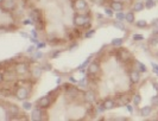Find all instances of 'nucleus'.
<instances>
[{
  "mask_svg": "<svg viewBox=\"0 0 158 121\" xmlns=\"http://www.w3.org/2000/svg\"><path fill=\"white\" fill-rule=\"evenodd\" d=\"M90 1H92L94 5H98V6H105V5L108 2L107 0H90Z\"/></svg>",
  "mask_w": 158,
  "mask_h": 121,
  "instance_id": "obj_29",
  "label": "nucleus"
},
{
  "mask_svg": "<svg viewBox=\"0 0 158 121\" xmlns=\"http://www.w3.org/2000/svg\"><path fill=\"white\" fill-rule=\"evenodd\" d=\"M102 106L106 111H111L114 107H117V102H115L113 99H106L102 102Z\"/></svg>",
  "mask_w": 158,
  "mask_h": 121,
  "instance_id": "obj_15",
  "label": "nucleus"
},
{
  "mask_svg": "<svg viewBox=\"0 0 158 121\" xmlns=\"http://www.w3.org/2000/svg\"><path fill=\"white\" fill-rule=\"evenodd\" d=\"M30 16H31V20L33 22V24L35 25H40V23L43 22V14H42V11L38 10V8L32 10L31 13H30Z\"/></svg>",
  "mask_w": 158,
  "mask_h": 121,
  "instance_id": "obj_4",
  "label": "nucleus"
},
{
  "mask_svg": "<svg viewBox=\"0 0 158 121\" xmlns=\"http://www.w3.org/2000/svg\"><path fill=\"white\" fill-rule=\"evenodd\" d=\"M2 1H4V0H0V5H1V4H2Z\"/></svg>",
  "mask_w": 158,
  "mask_h": 121,
  "instance_id": "obj_52",
  "label": "nucleus"
},
{
  "mask_svg": "<svg viewBox=\"0 0 158 121\" xmlns=\"http://www.w3.org/2000/svg\"><path fill=\"white\" fill-rule=\"evenodd\" d=\"M1 8L5 12H12L16 8V0H4L1 4Z\"/></svg>",
  "mask_w": 158,
  "mask_h": 121,
  "instance_id": "obj_9",
  "label": "nucleus"
},
{
  "mask_svg": "<svg viewBox=\"0 0 158 121\" xmlns=\"http://www.w3.org/2000/svg\"><path fill=\"white\" fill-rule=\"evenodd\" d=\"M23 108L25 111H32V103L25 101V102H23Z\"/></svg>",
  "mask_w": 158,
  "mask_h": 121,
  "instance_id": "obj_33",
  "label": "nucleus"
},
{
  "mask_svg": "<svg viewBox=\"0 0 158 121\" xmlns=\"http://www.w3.org/2000/svg\"><path fill=\"white\" fill-rule=\"evenodd\" d=\"M113 26H114L115 29L120 30V31H126V27H125V25H124V22H118V20H115V22L113 23Z\"/></svg>",
  "mask_w": 158,
  "mask_h": 121,
  "instance_id": "obj_24",
  "label": "nucleus"
},
{
  "mask_svg": "<svg viewBox=\"0 0 158 121\" xmlns=\"http://www.w3.org/2000/svg\"><path fill=\"white\" fill-rule=\"evenodd\" d=\"M140 115H142L143 118H149L152 113V107L151 106H144L142 109H140Z\"/></svg>",
  "mask_w": 158,
  "mask_h": 121,
  "instance_id": "obj_18",
  "label": "nucleus"
},
{
  "mask_svg": "<svg viewBox=\"0 0 158 121\" xmlns=\"http://www.w3.org/2000/svg\"><path fill=\"white\" fill-rule=\"evenodd\" d=\"M115 19L118 22H124L125 20V13L121 11V12H115Z\"/></svg>",
  "mask_w": 158,
  "mask_h": 121,
  "instance_id": "obj_28",
  "label": "nucleus"
},
{
  "mask_svg": "<svg viewBox=\"0 0 158 121\" xmlns=\"http://www.w3.org/2000/svg\"><path fill=\"white\" fill-rule=\"evenodd\" d=\"M151 65H152V70H153V73L158 76V64H156V63H153V62H152Z\"/></svg>",
  "mask_w": 158,
  "mask_h": 121,
  "instance_id": "obj_35",
  "label": "nucleus"
},
{
  "mask_svg": "<svg viewBox=\"0 0 158 121\" xmlns=\"http://www.w3.org/2000/svg\"><path fill=\"white\" fill-rule=\"evenodd\" d=\"M152 27H153V29H152V34L158 36V25H153Z\"/></svg>",
  "mask_w": 158,
  "mask_h": 121,
  "instance_id": "obj_41",
  "label": "nucleus"
},
{
  "mask_svg": "<svg viewBox=\"0 0 158 121\" xmlns=\"http://www.w3.org/2000/svg\"><path fill=\"white\" fill-rule=\"evenodd\" d=\"M144 8H145V6H144V2L142 0H135V4H133V11L135 12H142Z\"/></svg>",
  "mask_w": 158,
  "mask_h": 121,
  "instance_id": "obj_20",
  "label": "nucleus"
},
{
  "mask_svg": "<svg viewBox=\"0 0 158 121\" xmlns=\"http://www.w3.org/2000/svg\"><path fill=\"white\" fill-rule=\"evenodd\" d=\"M27 71H29V65L26 64V63L19 62V63H17V64L15 65V73H16L17 75H19V76L27 74Z\"/></svg>",
  "mask_w": 158,
  "mask_h": 121,
  "instance_id": "obj_7",
  "label": "nucleus"
},
{
  "mask_svg": "<svg viewBox=\"0 0 158 121\" xmlns=\"http://www.w3.org/2000/svg\"><path fill=\"white\" fill-rule=\"evenodd\" d=\"M132 39L135 40V42H142V40H144L145 38H144V36H143V34L135 33V34H133V36H132Z\"/></svg>",
  "mask_w": 158,
  "mask_h": 121,
  "instance_id": "obj_31",
  "label": "nucleus"
},
{
  "mask_svg": "<svg viewBox=\"0 0 158 121\" xmlns=\"http://www.w3.org/2000/svg\"><path fill=\"white\" fill-rule=\"evenodd\" d=\"M65 93H67V95L68 96H73V97H76L79 96V89L75 88V87H73V86H70V87H67V89H65Z\"/></svg>",
  "mask_w": 158,
  "mask_h": 121,
  "instance_id": "obj_17",
  "label": "nucleus"
},
{
  "mask_svg": "<svg viewBox=\"0 0 158 121\" xmlns=\"http://www.w3.org/2000/svg\"><path fill=\"white\" fill-rule=\"evenodd\" d=\"M128 77H130V81H131L132 84H137V83L140 82V73L137 69L131 70L130 74H128Z\"/></svg>",
  "mask_w": 158,
  "mask_h": 121,
  "instance_id": "obj_10",
  "label": "nucleus"
},
{
  "mask_svg": "<svg viewBox=\"0 0 158 121\" xmlns=\"http://www.w3.org/2000/svg\"><path fill=\"white\" fill-rule=\"evenodd\" d=\"M123 44H124V39L123 38H114L111 42V45L113 48H120V46H123Z\"/></svg>",
  "mask_w": 158,
  "mask_h": 121,
  "instance_id": "obj_22",
  "label": "nucleus"
},
{
  "mask_svg": "<svg viewBox=\"0 0 158 121\" xmlns=\"http://www.w3.org/2000/svg\"><path fill=\"white\" fill-rule=\"evenodd\" d=\"M105 111H106V109L103 108V106H102V105L96 106V112H98V113H103Z\"/></svg>",
  "mask_w": 158,
  "mask_h": 121,
  "instance_id": "obj_37",
  "label": "nucleus"
},
{
  "mask_svg": "<svg viewBox=\"0 0 158 121\" xmlns=\"http://www.w3.org/2000/svg\"><path fill=\"white\" fill-rule=\"evenodd\" d=\"M135 24L137 27H139V29H145V27H148L149 24H148V22L146 20H144V19H140V20H137L135 22Z\"/></svg>",
  "mask_w": 158,
  "mask_h": 121,
  "instance_id": "obj_25",
  "label": "nucleus"
},
{
  "mask_svg": "<svg viewBox=\"0 0 158 121\" xmlns=\"http://www.w3.org/2000/svg\"><path fill=\"white\" fill-rule=\"evenodd\" d=\"M151 25L153 26V25H158V18H156V19H153V22L151 23Z\"/></svg>",
  "mask_w": 158,
  "mask_h": 121,
  "instance_id": "obj_49",
  "label": "nucleus"
},
{
  "mask_svg": "<svg viewBox=\"0 0 158 121\" xmlns=\"http://www.w3.org/2000/svg\"><path fill=\"white\" fill-rule=\"evenodd\" d=\"M69 81H70L71 83H77V81L74 79V76H70V77H69Z\"/></svg>",
  "mask_w": 158,
  "mask_h": 121,
  "instance_id": "obj_47",
  "label": "nucleus"
},
{
  "mask_svg": "<svg viewBox=\"0 0 158 121\" xmlns=\"http://www.w3.org/2000/svg\"><path fill=\"white\" fill-rule=\"evenodd\" d=\"M22 36H23V37H27V34H26V33H24V32H22Z\"/></svg>",
  "mask_w": 158,
  "mask_h": 121,
  "instance_id": "obj_51",
  "label": "nucleus"
},
{
  "mask_svg": "<svg viewBox=\"0 0 158 121\" xmlns=\"http://www.w3.org/2000/svg\"><path fill=\"white\" fill-rule=\"evenodd\" d=\"M157 56H158V52H157Z\"/></svg>",
  "mask_w": 158,
  "mask_h": 121,
  "instance_id": "obj_53",
  "label": "nucleus"
},
{
  "mask_svg": "<svg viewBox=\"0 0 158 121\" xmlns=\"http://www.w3.org/2000/svg\"><path fill=\"white\" fill-rule=\"evenodd\" d=\"M50 106H51V97H50V95H45V96L40 97V100L37 101V107H40L42 109L49 108Z\"/></svg>",
  "mask_w": 158,
  "mask_h": 121,
  "instance_id": "obj_8",
  "label": "nucleus"
},
{
  "mask_svg": "<svg viewBox=\"0 0 158 121\" xmlns=\"http://www.w3.org/2000/svg\"><path fill=\"white\" fill-rule=\"evenodd\" d=\"M144 6H145V8H152L156 6V0H146L145 2H144Z\"/></svg>",
  "mask_w": 158,
  "mask_h": 121,
  "instance_id": "obj_26",
  "label": "nucleus"
},
{
  "mask_svg": "<svg viewBox=\"0 0 158 121\" xmlns=\"http://www.w3.org/2000/svg\"><path fill=\"white\" fill-rule=\"evenodd\" d=\"M31 119L33 121H40L42 119H43V111H42V108L36 107L35 109H32Z\"/></svg>",
  "mask_w": 158,
  "mask_h": 121,
  "instance_id": "obj_12",
  "label": "nucleus"
},
{
  "mask_svg": "<svg viewBox=\"0 0 158 121\" xmlns=\"http://www.w3.org/2000/svg\"><path fill=\"white\" fill-rule=\"evenodd\" d=\"M142 102V96L139 94H135L133 96V105L135 106H139V103Z\"/></svg>",
  "mask_w": 158,
  "mask_h": 121,
  "instance_id": "obj_30",
  "label": "nucleus"
},
{
  "mask_svg": "<svg viewBox=\"0 0 158 121\" xmlns=\"http://www.w3.org/2000/svg\"><path fill=\"white\" fill-rule=\"evenodd\" d=\"M15 95L19 100H25V99L29 97V89L26 87H24V86H19L16 89V91H15Z\"/></svg>",
  "mask_w": 158,
  "mask_h": 121,
  "instance_id": "obj_6",
  "label": "nucleus"
},
{
  "mask_svg": "<svg viewBox=\"0 0 158 121\" xmlns=\"http://www.w3.org/2000/svg\"><path fill=\"white\" fill-rule=\"evenodd\" d=\"M126 108H127V111H128V113H130V114L133 113V108H132V106H131V105H128V103H127Z\"/></svg>",
  "mask_w": 158,
  "mask_h": 121,
  "instance_id": "obj_43",
  "label": "nucleus"
},
{
  "mask_svg": "<svg viewBox=\"0 0 158 121\" xmlns=\"http://www.w3.org/2000/svg\"><path fill=\"white\" fill-rule=\"evenodd\" d=\"M90 59H92V56L87 57V59H86V61H85V62H83L82 64L80 65L79 69H85V68H87V65L89 64V63H90Z\"/></svg>",
  "mask_w": 158,
  "mask_h": 121,
  "instance_id": "obj_32",
  "label": "nucleus"
},
{
  "mask_svg": "<svg viewBox=\"0 0 158 121\" xmlns=\"http://www.w3.org/2000/svg\"><path fill=\"white\" fill-rule=\"evenodd\" d=\"M61 52H62L61 50H57V51H54V52L51 54V58H57V57H58L60 55H61Z\"/></svg>",
  "mask_w": 158,
  "mask_h": 121,
  "instance_id": "obj_36",
  "label": "nucleus"
},
{
  "mask_svg": "<svg viewBox=\"0 0 158 121\" xmlns=\"http://www.w3.org/2000/svg\"><path fill=\"white\" fill-rule=\"evenodd\" d=\"M149 44H150L151 46H157L158 45V36L152 34V37L149 39Z\"/></svg>",
  "mask_w": 158,
  "mask_h": 121,
  "instance_id": "obj_27",
  "label": "nucleus"
},
{
  "mask_svg": "<svg viewBox=\"0 0 158 121\" xmlns=\"http://www.w3.org/2000/svg\"><path fill=\"white\" fill-rule=\"evenodd\" d=\"M43 57V54L42 52H35V55L32 56V58H35V59H40Z\"/></svg>",
  "mask_w": 158,
  "mask_h": 121,
  "instance_id": "obj_39",
  "label": "nucleus"
},
{
  "mask_svg": "<svg viewBox=\"0 0 158 121\" xmlns=\"http://www.w3.org/2000/svg\"><path fill=\"white\" fill-rule=\"evenodd\" d=\"M73 22L76 27H87V26H90V16L88 14V12L77 13L74 16Z\"/></svg>",
  "mask_w": 158,
  "mask_h": 121,
  "instance_id": "obj_1",
  "label": "nucleus"
},
{
  "mask_svg": "<svg viewBox=\"0 0 158 121\" xmlns=\"http://www.w3.org/2000/svg\"><path fill=\"white\" fill-rule=\"evenodd\" d=\"M130 101V97L126 96V95H123V96H119L118 100V105L119 106H126Z\"/></svg>",
  "mask_w": 158,
  "mask_h": 121,
  "instance_id": "obj_23",
  "label": "nucleus"
},
{
  "mask_svg": "<svg viewBox=\"0 0 158 121\" xmlns=\"http://www.w3.org/2000/svg\"><path fill=\"white\" fill-rule=\"evenodd\" d=\"M42 74H43V68L40 67V65H35V67H32L31 69V76L33 79H40V76H42Z\"/></svg>",
  "mask_w": 158,
  "mask_h": 121,
  "instance_id": "obj_14",
  "label": "nucleus"
},
{
  "mask_svg": "<svg viewBox=\"0 0 158 121\" xmlns=\"http://www.w3.org/2000/svg\"><path fill=\"white\" fill-rule=\"evenodd\" d=\"M4 81H5V79H4V74L0 71V84H1Z\"/></svg>",
  "mask_w": 158,
  "mask_h": 121,
  "instance_id": "obj_46",
  "label": "nucleus"
},
{
  "mask_svg": "<svg viewBox=\"0 0 158 121\" xmlns=\"http://www.w3.org/2000/svg\"><path fill=\"white\" fill-rule=\"evenodd\" d=\"M73 7L77 12H87L88 4L86 0H74L73 1Z\"/></svg>",
  "mask_w": 158,
  "mask_h": 121,
  "instance_id": "obj_3",
  "label": "nucleus"
},
{
  "mask_svg": "<svg viewBox=\"0 0 158 121\" xmlns=\"http://www.w3.org/2000/svg\"><path fill=\"white\" fill-rule=\"evenodd\" d=\"M23 23L25 25H32V24H33V22H32L31 19H26V20H24Z\"/></svg>",
  "mask_w": 158,
  "mask_h": 121,
  "instance_id": "obj_44",
  "label": "nucleus"
},
{
  "mask_svg": "<svg viewBox=\"0 0 158 121\" xmlns=\"http://www.w3.org/2000/svg\"><path fill=\"white\" fill-rule=\"evenodd\" d=\"M135 68H137V70L139 71V73H146L148 71V68H146V65L142 63L140 61H135Z\"/></svg>",
  "mask_w": 158,
  "mask_h": 121,
  "instance_id": "obj_21",
  "label": "nucleus"
},
{
  "mask_svg": "<svg viewBox=\"0 0 158 121\" xmlns=\"http://www.w3.org/2000/svg\"><path fill=\"white\" fill-rule=\"evenodd\" d=\"M36 46H35V45H31V46H29V49H27V52H32V54H33V52H35V51H36Z\"/></svg>",
  "mask_w": 158,
  "mask_h": 121,
  "instance_id": "obj_42",
  "label": "nucleus"
},
{
  "mask_svg": "<svg viewBox=\"0 0 158 121\" xmlns=\"http://www.w3.org/2000/svg\"><path fill=\"white\" fill-rule=\"evenodd\" d=\"M117 58L120 59L121 62H128L130 58H131V54L128 52V50L124 48H118V51H117Z\"/></svg>",
  "mask_w": 158,
  "mask_h": 121,
  "instance_id": "obj_5",
  "label": "nucleus"
},
{
  "mask_svg": "<svg viewBox=\"0 0 158 121\" xmlns=\"http://www.w3.org/2000/svg\"><path fill=\"white\" fill-rule=\"evenodd\" d=\"M95 33V30H90V31H88L86 34H85V38H90L92 36H94Z\"/></svg>",
  "mask_w": 158,
  "mask_h": 121,
  "instance_id": "obj_38",
  "label": "nucleus"
},
{
  "mask_svg": "<svg viewBox=\"0 0 158 121\" xmlns=\"http://www.w3.org/2000/svg\"><path fill=\"white\" fill-rule=\"evenodd\" d=\"M44 46H45V43H38L36 48H37V49H42V48H44Z\"/></svg>",
  "mask_w": 158,
  "mask_h": 121,
  "instance_id": "obj_45",
  "label": "nucleus"
},
{
  "mask_svg": "<svg viewBox=\"0 0 158 121\" xmlns=\"http://www.w3.org/2000/svg\"><path fill=\"white\" fill-rule=\"evenodd\" d=\"M83 100L89 103V105H92L93 102H94L95 100H96V96H95V93L93 90H87L85 94H83Z\"/></svg>",
  "mask_w": 158,
  "mask_h": 121,
  "instance_id": "obj_13",
  "label": "nucleus"
},
{
  "mask_svg": "<svg viewBox=\"0 0 158 121\" xmlns=\"http://www.w3.org/2000/svg\"><path fill=\"white\" fill-rule=\"evenodd\" d=\"M152 86H153V89L158 91V83H157V82H153V83H152Z\"/></svg>",
  "mask_w": 158,
  "mask_h": 121,
  "instance_id": "obj_48",
  "label": "nucleus"
},
{
  "mask_svg": "<svg viewBox=\"0 0 158 121\" xmlns=\"http://www.w3.org/2000/svg\"><path fill=\"white\" fill-rule=\"evenodd\" d=\"M7 115H12V116H11V119H12V118H15V115H19V108H18V106H16V105L8 106Z\"/></svg>",
  "mask_w": 158,
  "mask_h": 121,
  "instance_id": "obj_16",
  "label": "nucleus"
},
{
  "mask_svg": "<svg viewBox=\"0 0 158 121\" xmlns=\"http://www.w3.org/2000/svg\"><path fill=\"white\" fill-rule=\"evenodd\" d=\"M151 102H152V106H158V95L152 97V100H151Z\"/></svg>",
  "mask_w": 158,
  "mask_h": 121,
  "instance_id": "obj_40",
  "label": "nucleus"
},
{
  "mask_svg": "<svg viewBox=\"0 0 158 121\" xmlns=\"http://www.w3.org/2000/svg\"><path fill=\"white\" fill-rule=\"evenodd\" d=\"M125 20H126L128 24H135V12L130 11V12L125 13Z\"/></svg>",
  "mask_w": 158,
  "mask_h": 121,
  "instance_id": "obj_19",
  "label": "nucleus"
},
{
  "mask_svg": "<svg viewBox=\"0 0 158 121\" xmlns=\"http://www.w3.org/2000/svg\"><path fill=\"white\" fill-rule=\"evenodd\" d=\"M110 7L113 10L114 13L115 12H121V11H124V2L120 1V0H113V1H111Z\"/></svg>",
  "mask_w": 158,
  "mask_h": 121,
  "instance_id": "obj_11",
  "label": "nucleus"
},
{
  "mask_svg": "<svg viewBox=\"0 0 158 121\" xmlns=\"http://www.w3.org/2000/svg\"><path fill=\"white\" fill-rule=\"evenodd\" d=\"M100 68H101V67H100V63H99V62H96V61L90 62V63L87 65L88 76H90V77L96 76V75L99 74V71H100Z\"/></svg>",
  "mask_w": 158,
  "mask_h": 121,
  "instance_id": "obj_2",
  "label": "nucleus"
},
{
  "mask_svg": "<svg viewBox=\"0 0 158 121\" xmlns=\"http://www.w3.org/2000/svg\"><path fill=\"white\" fill-rule=\"evenodd\" d=\"M61 82H62V79H61V77H58V79H57V84H60Z\"/></svg>",
  "mask_w": 158,
  "mask_h": 121,
  "instance_id": "obj_50",
  "label": "nucleus"
},
{
  "mask_svg": "<svg viewBox=\"0 0 158 121\" xmlns=\"http://www.w3.org/2000/svg\"><path fill=\"white\" fill-rule=\"evenodd\" d=\"M105 14H106L107 17H110V18H111V17H113L114 12H113V10H112L111 7H106V8H105Z\"/></svg>",
  "mask_w": 158,
  "mask_h": 121,
  "instance_id": "obj_34",
  "label": "nucleus"
}]
</instances>
